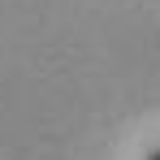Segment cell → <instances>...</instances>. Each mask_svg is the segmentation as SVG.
Returning <instances> with one entry per match:
<instances>
[{"mask_svg":"<svg viewBox=\"0 0 160 160\" xmlns=\"http://www.w3.org/2000/svg\"><path fill=\"white\" fill-rule=\"evenodd\" d=\"M147 160H160V147H156V152H147Z\"/></svg>","mask_w":160,"mask_h":160,"instance_id":"6da1fadb","label":"cell"}]
</instances>
